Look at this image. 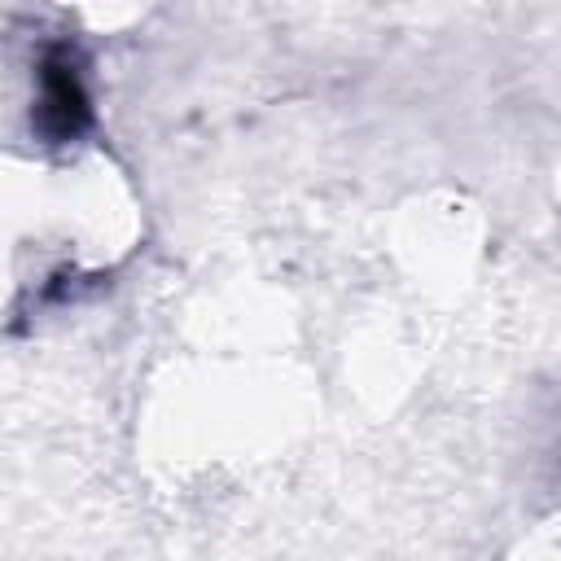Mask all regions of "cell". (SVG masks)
<instances>
[{"label":"cell","mask_w":561,"mask_h":561,"mask_svg":"<svg viewBox=\"0 0 561 561\" xmlns=\"http://www.w3.org/2000/svg\"><path fill=\"white\" fill-rule=\"evenodd\" d=\"M35 118H39V131L53 136V140H75L88 118H92V105H88V88H83V66L79 57L66 48V44H53L39 61V105H35Z\"/></svg>","instance_id":"obj_1"}]
</instances>
